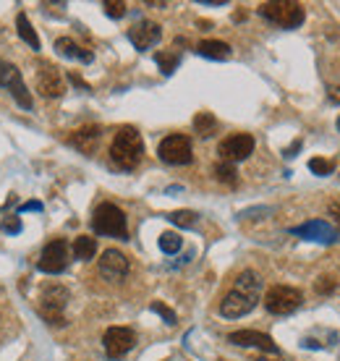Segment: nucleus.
I'll use <instances>...</instances> for the list:
<instances>
[{"label": "nucleus", "instance_id": "obj_28", "mask_svg": "<svg viewBox=\"0 0 340 361\" xmlns=\"http://www.w3.org/2000/svg\"><path fill=\"white\" fill-rule=\"evenodd\" d=\"M309 170H312L314 176H330L332 173V163L325 158H314L309 160Z\"/></svg>", "mask_w": 340, "mask_h": 361}, {"label": "nucleus", "instance_id": "obj_29", "mask_svg": "<svg viewBox=\"0 0 340 361\" xmlns=\"http://www.w3.org/2000/svg\"><path fill=\"white\" fill-rule=\"evenodd\" d=\"M152 312L163 317V319H165L168 324H175V322H178V317H175V312H173V309H168V306L163 304V301H152Z\"/></svg>", "mask_w": 340, "mask_h": 361}, {"label": "nucleus", "instance_id": "obj_1", "mask_svg": "<svg viewBox=\"0 0 340 361\" xmlns=\"http://www.w3.org/2000/svg\"><path fill=\"white\" fill-rule=\"evenodd\" d=\"M259 293H262V280H259L257 272L251 270H244L230 293L220 301V315L228 317V319H239V317H246L254 306L259 304Z\"/></svg>", "mask_w": 340, "mask_h": 361}, {"label": "nucleus", "instance_id": "obj_3", "mask_svg": "<svg viewBox=\"0 0 340 361\" xmlns=\"http://www.w3.org/2000/svg\"><path fill=\"white\" fill-rule=\"evenodd\" d=\"M259 16L283 29H296L303 24L306 13H303L301 3H294V0H272V3H262L259 6Z\"/></svg>", "mask_w": 340, "mask_h": 361}, {"label": "nucleus", "instance_id": "obj_32", "mask_svg": "<svg viewBox=\"0 0 340 361\" xmlns=\"http://www.w3.org/2000/svg\"><path fill=\"white\" fill-rule=\"evenodd\" d=\"M3 231L6 233H21V220L19 217H8V220L3 222Z\"/></svg>", "mask_w": 340, "mask_h": 361}, {"label": "nucleus", "instance_id": "obj_22", "mask_svg": "<svg viewBox=\"0 0 340 361\" xmlns=\"http://www.w3.org/2000/svg\"><path fill=\"white\" fill-rule=\"evenodd\" d=\"M94 254H97V241L92 239V236H79V239L74 241V257L76 260H92Z\"/></svg>", "mask_w": 340, "mask_h": 361}, {"label": "nucleus", "instance_id": "obj_6", "mask_svg": "<svg viewBox=\"0 0 340 361\" xmlns=\"http://www.w3.org/2000/svg\"><path fill=\"white\" fill-rule=\"evenodd\" d=\"M157 155L163 163L168 165H189L194 158L191 152V139L184 137V134H173V137H165L157 147Z\"/></svg>", "mask_w": 340, "mask_h": 361}, {"label": "nucleus", "instance_id": "obj_36", "mask_svg": "<svg viewBox=\"0 0 340 361\" xmlns=\"http://www.w3.org/2000/svg\"><path fill=\"white\" fill-rule=\"evenodd\" d=\"M298 149H301V141H294L291 149H285V158H296V152H298Z\"/></svg>", "mask_w": 340, "mask_h": 361}, {"label": "nucleus", "instance_id": "obj_5", "mask_svg": "<svg viewBox=\"0 0 340 361\" xmlns=\"http://www.w3.org/2000/svg\"><path fill=\"white\" fill-rule=\"evenodd\" d=\"M65 304H68V291H65L63 286H50L45 293H42V298H39V317H42L47 324L63 327Z\"/></svg>", "mask_w": 340, "mask_h": 361}, {"label": "nucleus", "instance_id": "obj_19", "mask_svg": "<svg viewBox=\"0 0 340 361\" xmlns=\"http://www.w3.org/2000/svg\"><path fill=\"white\" fill-rule=\"evenodd\" d=\"M196 53L202 58H210V61H228L230 45H225L220 39H204V42L196 45Z\"/></svg>", "mask_w": 340, "mask_h": 361}, {"label": "nucleus", "instance_id": "obj_8", "mask_svg": "<svg viewBox=\"0 0 340 361\" xmlns=\"http://www.w3.org/2000/svg\"><path fill=\"white\" fill-rule=\"evenodd\" d=\"M251 152H254V137L251 134H230L228 139H222L220 147H218L220 163H230V165L246 160Z\"/></svg>", "mask_w": 340, "mask_h": 361}, {"label": "nucleus", "instance_id": "obj_15", "mask_svg": "<svg viewBox=\"0 0 340 361\" xmlns=\"http://www.w3.org/2000/svg\"><path fill=\"white\" fill-rule=\"evenodd\" d=\"M160 37H163V29L157 27L155 21H139L129 29V39L137 50H149L160 42Z\"/></svg>", "mask_w": 340, "mask_h": 361}, {"label": "nucleus", "instance_id": "obj_35", "mask_svg": "<svg viewBox=\"0 0 340 361\" xmlns=\"http://www.w3.org/2000/svg\"><path fill=\"white\" fill-rule=\"evenodd\" d=\"M71 84H74V87H79V89H84V92H89V84L82 82V79H79L76 74H71Z\"/></svg>", "mask_w": 340, "mask_h": 361}, {"label": "nucleus", "instance_id": "obj_14", "mask_svg": "<svg viewBox=\"0 0 340 361\" xmlns=\"http://www.w3.org/2000/svg\"><path fill=\"white\" fill-rule=\"evenodd\" d=\"M291 233L309 241H320V243H332V241L338 239V231L325 220H309L303 222V225H296V228H291Z\"/></svg>", "mask_w": 340, "mask_h": 361}, {"label": "nucleus", "instance_id": "obj_33", "mask_svg": "<svg viewBox=\"0 0 340 361\" xmlns=\"http://www.w3.org/2000/svg\"><path fill=\"white\" fill-rule=\"evenodd\" d=\"M19 213H42V204L39 202H24L19 207Z\"/></svg>", "mask_w": 340, "mask_h": 361}, {"label": "nucleus", "instance_id": "obj_11", "mask_svg": "<svg viewBox=\"0 0 340 361\" xmlns=\"http://www.w3.org/2000/svg\"><path fill=\"white\" fill-rule=\"evenodd\" d=\"M37 92L45 94V97H61L65 92V82L61 68L53 63H42L37 74Z\"/></svg>", "mask_w": 340, "mask_h": 361}, {"label": "nucleus", "instance_id": "obj_20", "mask_svg": "<svg viewBox=\"0 0 340 361\" xmlns=\"http://www.w3.org/2000/svg\"><path fill=\"white\" fill-rule=\"evenodd\" d=\"M194 131H196L202 139H210L212 134L218 131L215 115H212V113H196V115H194Z\"/></svg>", "mask_w": 340, "mask_h": 361}, {"label": "nucleus", "instance_id": "obj_26", "mask_svg": "<svg viewBox=\"0 0 340 361\" xmlns=\"http://www.w3.org/2000/svg\"><path fill=\"white\" fill-rule=\"evenodd\" d=\"M160 249L165 251V254H175V251L181 249V236L178 233H163L160 236Z\"/></svg>", "mask_w": 340, "mask_h": 361}, {"label": "nucleus", "instance_id": "obj_2", "mask_svg": "<svg viewBox=\"0 0 340 361\" xmlns=\"http://www.w3.org/2000/svg\"><path fill=\"white\" fill-rule=\"evenodd\" d=\"M141 155H144V141H141V134H139L134 126H123V129L115 134V139L111 144V160L118 170H134V167L141 163Z\"/></svg>", "mask_w": 340, "mask_h": 361}, {"label": "nucleus", "instance_id": "obj_12", "mask_svg": "<svg viewBox=\"0 0 340 361\" xmlns=\"http://www.w3.org/2000/svg\"><path fill=\"white\" fill-rule=\"evenodd\" d=\"M228 341L233 346H241V348H262L265 353H280L277 343L265 333H257V330H239V333H230Z\"/></svg>", "mask_w": 340, "mask_h": 361}, {"label": "nucleus", "instance_id": "obj_18", "mask_svg": "<svg viewBox=\"0 0 340 361\" xmlns=\"http://www.w3.org/2000/svg\"><path fill=\"white\" fill-rule=\"evenodd\" d=\"M8 92L13 94V100L19 102V108H24V110H32V108H34V102H32V94H29L27 84H24V79H21L19 68H16V71H13V76H11Z\"/></svg>", "mask_w": 340, "mask_h": 361}, {"label": "nucleus", "instance_id": "obj_27", "mask_svg": "<svg viewBox=\"0 0 340 361\" xmlns=\"http://www.w3.org/2000/svg\"><path fill=\"white\" fill-rule=\"evenodd\" d=\"M102 8L111 19H123L126 16V3H120V0H105Z\"/></svg>", "mask_w": 340, "mask_h": 361}, {"label": "nucleus", "instance_id": "obj_39", "mask_svg": "<svg viewBox=\"0 0 340 361\" xmlns=\"http://www.w3.org/2000/svg\"><path fill=\"white\" fill-rule=\"evenodd\" d=\"M257 361H265V359H257Z\"/></svg>", "mask_w": 340, "mask_h": 361}, {"label": "nucleus", "instance_id": "obj_37", "mask_svg": "<svg viewBox=\"0 0 340 361\" xmlns=\"http://www.w3.org/2000/svg\"><path fill=\"white\" fill-rule=\"evenodd\" d=\"M330 215L340 220V202H332V204H330Z\"/></svg>", "mask_w": 340, "mask_h": 361}, {"label": "nucleus", "instance_id": "obj_34", "mask_svg": "<svg viewBox=\"0 0 340 361\" xmlns=\"http://www.w3.org/2000/svg\"><path fill=\"white\" fill-rule=\"evenodd\" d=\"M327 97H330L332 102H340V84H332V87H327Z\"/></svg>", "mask_w": 340, "mask_h": 361}, {"label": "nucleus", "instance_id": "obj_9", "mask_svg": "<svg viewBox=\"0 0 340 361\" xmlns=\"http://www.w3.org/2000/svg\"><path fill=\"white\" fill-rule=\"evenodd\" d=\"M68 260H71V257H68V243H65L63 239H56L42 249L37 267L42 270V272H47V275H61V272L68 267Z\"/></svg>", "mask_w": 340, "mask_h": 361}, {"label": "nucleus", "instance_id": "obj_38", "mask_svg": "<svg viewBox=\"0 0 340 361\" xmlns=\"http://www.w3.org/2000/svg\"><path fill=\"white\" fill-rule=\"evenodd\" d=\"M338 131H340V118H338Z\"/></svg>", "mask_w": 340, "mask_h": 361}, {"label": "nucleus", "instance_id": "obj_17", "mask_svg": "<svg viewBox=\"0 0 340 361\" xmlns=\"http://www.w3.org/2000/svg\"><path fill=\"white\" fill-rule=\"evenodd\" d=\"M56 50L63 58H74V61H82V63H92L94 61L92 50H84V47H79L74 39H68V37L56 39Z\"/></svg>", "mask_w": 340, "mask_h": 361}, {"label": "nucleus", "instance_id": "obj_7", "mask_svg": "<svg viewBox=\"0 0 340 361\" xmlns=\"http://www.w3.org/2000/svg\"><path fill=\"white\" fill-rule=\"evenodd\" d=\"M303 296L301 291H296V288H288V286H275L267 291L265 296V306L270 315H294L296 309L301 306Z\"/></svg>", "mask_w": 340, "mask_h": 361}, {"label": "nucleus", "instance_id": "obj_30", "mask_svg": "<svg viewBox=\"0 0 340 361\" xmlns=\"http://www.w3.org/2000/svg\"><path fill=\"white\" fill-rule=\"evenodd\" d=\"M335 288H338V283H335L332 278H327V275L314 283V291H317V293H322V296H330Z\"/></svg>", "mask_w": 340, "mask_h": 361}, {"label": "nucleus", "instance_id": "obj_10", "mask_svg": "<svg viewBox=\"0 0 340 361\" xmlns=\"http://www.w3.org/2000/svg\"><path fill=\"white\" fill-rule=\"evenodd\" d=\"M102 346H105V353L111 359H120L137 346V333L131 327H111L102 338Z\"/></svg>", "mask_w": 340, "mask_h": 361}, {"label": "nucleus", "instance_id": "obj_25", "mask_svg": "<svg viewBox=\"0 0 340 361\" xmlns=\"http://www.w3.org/2000/svg\"><path fill=\"white\" fill-rule=\"evenodd\" d=\"M168 220L173 222V225H178V228H194L196 225V213H191V210H178V213L168 215Z\"/></svg>", "mask_w": 340, "mask_h": 361}, {"label": "nucleus", "instance_id": "obj_16", "mask_svg": "<svg viewBox=\"0 0 340 361\" xmlns=\"http://www.w3.org/2000/svg\"><path fill=\"white\" fill-rule=\"evenodd\" d=\"M100 134H102L100 126H84V129L74 131L68 141H71L76 149H82V152H87V155H89V152L94 149V144L100 141Z\"/></svg>", "mask_w": 340, "mask_h": 361}, {"label": "nucleus", "instance_id": "obj_31", "mask_svg": "<svg viewBox=\"0 0 340 361\" xmlns=\"http://www.w3.org/2000/svg\"><path fill=\"white\" fill-rule=\"evenodd\" d=\"M13 71H16V65H11V63H6V61H0V87H8Z\"/></svg>", "mask_w": 340, "mask_h": 361}, {"label": "nucleus", "instance_id": "obj_23", "mask_svg": "<svg viewBox=\"0 0 340 361\" xmlns=\"http://www.w3.org/2000/svg\"><path fill=\"white\" fill-rule=\"evenodd\" d=\"M215 178H218L220 184L236 186V184H239V173H236V165H230V163H218V165H215Z\"/></svg>", "mask_w": 340, "mask_h": 361}, {"label": "nucleus", "instance_id": "obj_21", "mask_svg": "<svg viewBox=\"0 0 340 361\" xmlns=\"http://www.w3.org/2000/svg\"><path fill=\"white\" fill-rule=\"evenodd\" d=\"M16 29H19V37L24 39L32 50H39V37H37V32H34V27L29 24L27 13H19V16H16Z\"/></svg>", "mask_w": 340, "mask_h": 361}, {"label": "nucleus", "instance_id": "obj_24", "mask_svg": "<svg viewBox=\"0 0 340 361\" xmlns=\"http://www.w3.org/2000/svg\"><path fill=\"white\" fill-rule=\"evenodd\" d=\"M155 61H157V65H160V71L165 76H170L178 68V63H181V58L175 56V53H157L155 56Z\"/></svg>", "mask_w": 340, "mask_h": 361}, {"label": "nucleus", "instance_id": "obj_4", "mask_svg": "<svg viewBox=\"0 0 340 361\" xmlns=\"http://www.w3.org/2000/svg\"><path fill=\"white\" fill-rule=\"evenodd\" d=\"M92 228H94V233H100V236H113V239H126V236H129L126 215H123L120 207H115V204H111V202L100 204V207L94 210Z\"/></svg>", "mask_w": 340, "mask_h": 361}, {"label": "nucleus", "instance_id": "obj_13", "mask_svg": "<svg viewBox=\"0 0 340 361\" xmlns=\"http://www.w3.org/2000/svg\"><path fill=\"white\" fill-rule=\"evenodd\" d=\"M100 275L105 280H120L129 275V260L126 254H120L118 249L102 251L100 257Z\"/></svg>", "mask_w": 340, "mask_h": 361}]
</instances>
